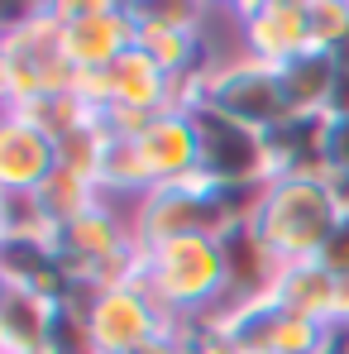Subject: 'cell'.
<instances>
[{
	"instance_id": "cell-19",
	"label": "cell",
	"mask_w": 349,
	"mask_h": 354,
	"mask_svg": "<svg viewBox=\"0 0 349 354\" xmlns=\"http://www.w3.org/2000/svg\"><path fill=\"white\" fill-rule=\"evenodd\" d=\"M39 206H44V216L53 221V225H62V221H72V216H82L86 206H96V201H106L101 192H96V182L82 173H72V168H58V173L48 177L39 192Z\"/></svg>"
},
{
	"instance_id": "cell-26",
	"label": "cell",
	"mask_w": 349,
	"mask_h": 354,
	"mask_svg": "<svg viewBox=\"0 0 349 354\" xmlns=\"http://www.w3.org/2000/svg\"><path fill=\"white\" fill-rule=\"evenodd\" d=\"M340 67H335V101H330V115H349V48L335 53Z\"/></svg>"
},
{
	"instance_id": "cell-30",
	"label": "cell",
	"mask_w": 349,
	"mask_h": 354,
	"mask_svg": "<svg viewBox=\"0 0 349 354\" xmlns=\"http://www.w3.org/2000/svg\"><path fill=\"white\" fill-rule=\"evenodd\" d=\"M134 354H177V340L163 335V340H153V345H144V350H134Z\"/></svg>"
},
{
	"instance_id": "cell-23",
	"label": "cell",
	"mask_w": 349,
	"mask_h": 354,
	"mask_svg": "<svg viewBox=\"0 0 349 354\" xmlns=\"http://www.w3.org/2000/svg\"><path fill=\"white\" fill-rule=\"evenodd\" d=\"M139 24H158V29H201V5L187 0H153V5H134Z\"/></svg>"
},
{
	"instance_id": "cell-17",
	"label": "cell",
	"mask_w": 349,
	"mask_h": 354,
	"mask_svg": "<svg viewBox=\"0 0 349 354\" xmlns=\"http://www.w3.org/2000/svg\"><path fill=\"white\" fill-rule=\"evenodd\" d=\"M48 326H53V301L5 288V297H0V354H48Z\"/></svg>"
},
{
	"instance_id": "cell-8",
	"label": "cell",
	"mask_w": 349,
	"mask_h": 354,
	"mask_svg": "<svg viewBox=\"0 0 349 354\" xmlns=\"http://www.w3.org/2000/svg\"><path fill=\"white\" fill-rule=\"evenodd\" d=\"M191 120H196V177H206L216 187H263L268 182L258 129H244L211 106H201Z\"/></svg>"
},
{
	"instance_id": "cell-7",
	"label": "cell",
	"mask_w": 349,
	"mask_h": 354,
	"mask_svg": "<svg viewBox=\"0 0 349 354\" xmlns=\"http://www.w3.org/2000/svg\"><path fill=\"white\" fill-rule=\"evenodd\" d=\"M86 326L96 354H134L163 335H173V321L163 306L144 292V283H115L101 292H86Z\"/></svg>"
},
{
	"instance_id": "cell-22",
	"label": "cell",
	"mask_w": 349,
	"mask_h": 354,
	"mask_svg": "<svg viewBox=\"0 0 349 354\" xmlns=\"http://www.w3.org/2000/svg\"><path fill=\"white\" fill-rule=\"evenodd\" d=\"M311 44L326 53L349 48V0H311Z\"/></svg>"
},
{
	"instance_id": "cell-25",
	"label": "cell",
	"mask_w": 349,
	"mask_h": 354,
	"mask_svg": "<svg viewBox=\"0 0 349 354\" xmlns=\"http://www.w3.org/2000/svg\"><path fill=\"white\" fill-rule=\"evenodd\" d=\"M326 163L330 177L349 173V115H326Z\"/></svg>"
},
{
	"instance_id": "cell-3",
	"label": "cell",
	"mask_w": 349,
	"mask_h": 354,
	"mask_svg": "<svg viewBox=\"0 0 349 354\" xmlns=\"http://www.w3.org/2000/svg\"><path fill=\"white\" fill-rule=\"evenodd\" d=\"M53 249L82 297L115 288V283H134L139 259H144L129 230V211H120L115 201H96L82 216L53 225Z\"/></svg>"
},
{
	"instance_id": "cell-6",
	"label": "cell",
	"mask_w": 349,
	"mask_h": 354,
	"mask_svg": "<svg viewBox=\"0 0 349 354\" xmlns=\"http://www.w3.org/2000/svg\"><path fill=\"white\" fill-rule=\"evenodd\" d=\"M58 24L62 44L77 72H101L115 58H124L139 44V15L134 5L115 0H58Z\"/></svg>"
},
{
	"instance_id": "cell-16",
	"label": "cell",
	"mask_w": 349,
	"mask_h": 354,
	"mask_svg": "<svg viewBox=\"0 0 349 354\" xmlns=\"http://www.w3.org/2000/svg\"><path fill=\"white\" fill-rule=\"evenodd\" d=\"M273 297H278V306L292 311V316H311V321L335 326V278L316 259L283 263L278 278H273Z\"/></svg>"
},
{
	"instance_id": "cell-18",
	"label": "cell",
	"mask_w": 349,
	"mask_h": 354,
	"mask_svg": "<svg viewBox=\"0 0 349 354\" xmlns=\"http://www.w3.org/2000/svg\"><path fill=\"white\" fill-rule=\"evenodd\" d=\"M278 321H283V306H278L273 292L220 306V326H225V335H230L234 354H273Z\"/></svg>"
},
{
	"instance_id": "cell-10",
	"label": "cell",
	"mask_w": 349,
	"mask_h": 354,
	"mask_svg": "<svg viewBox=\"0 0 349 354\" xmlns=\"http://www.w3.org/2000/svg\"><path fill=\"white\" fill-rule=\"evenodd\" d=\"M62 168V144L19 111L0 120V192H39Z\"/></svg>"
},
{
	"instance_id": "cell-20",
	"label": "cell",
	"mask_w": 349,
	"mask_h": 354,
	"mask_svg": "<svg viewBox=\"0 0 349 354\" xmlns=\"http://www.w3.org/2000/svg\"><path fill=\"white\" fill-rule=\"evenodd\" d=\"M0 206H5L0 239H10V235H53V221L44 216V206H39L34 192H0Z\"/></svg>"
},
{
	"instance_id": "cell-4",
	"label": "cell",
	"mask_w": 349,
	"mask_h": 354,
	"mask_svg": "<svg viewBox=\"0 0 349 354\" xmlns=\"http://www.w3.org/2000/svg\"><path fill=\"white\" fill-rule=\"evenodd\" d=\"M335 225H340L335 192H330V182H316V177L268 182V192H263V201L254 211V230L273 249L278 263L316 259Z\"/></svg>"
},
{
	"instance_id": "cell-27",
	"label": "cell",
	"mask_w": 349,
	"mask_h": 354,
	"mask_svg": "<svg viewBox=\"0 0 349 354\" xmlns=\"http://www.w3.org/2000/svg\"><path fill=\"white\" fill-rule=\"evenodd\" d=\"M335 326L349 330V278H335Z\"/></svg>"
},
{
	"instance_id": "cell-2",
	"label": "cell",
	"mask_w": 349,
	"mask_h": 354,
	"mask_svg": "<svg viewBox=\"0 0 349 354\" xmlns=\"http://www.w3.org/2000/svg\"><path fill=\"white\" fill-rule=\"evenodd\" d=\"M77 82H82V72L67 58L53 5H29L24 15H15L5 24V34H0V96H5V111L29 106L39 96L77 91Z\"/></svg>"
},
{
	"instance_id": "cell-14",
	"label": "cell",
	"mask_w": 349,
	"mask_h": 354,
	"mask_svg": "<svg viewBox=\"0 0 349 354\" xmlns=\"http://www.w3.org/2000/svg\"><path fill=\"white\" fill-rule=\"evenodd\" d=\"M220 254H225V292L230 301H249V297H263L273 292V278H278V259L273 249L258 239L254 221H239L220 235ZM225 301V306H230Z\"/></svg>"
},
{
	"instance_id": "cell-29",
	"label": "cell",
	"mask_w": 349,
	"mask_h": 354,
	"mask_svg": "<svg viewBox=\"0 0 349 354\" xmlns=\"http://www.w3.org/2000/svg\"><path fill=\"white\" fill-rule=\"evenodd\" d=\"M321 354H349V330H345V326L330 330V340H326V350H321Z\"/></svg>"
},
{
	"instance_id": "cell-1",
	"label": "cell",
	"mask_w": 349,
	"mask_h": 354,
	"mask_svg": "<svg viewBox=\"0 0 349 354\" xmlns=\"http://www.w3.org/2000/svg\"><path fill=\"white\" fill-rule=\"evenodd\" d=\"M139 283L144 292L163 306L168 321H191V316H216L230 292H225V254L216 235H187L168 244L139 249Z\"/></svg>"
},
{
	"instance_id": "cell-5",
	"label": "cell",
	"mask_w": 349,
	"mask_h": 354,
	"mask_svg": "<svg viewBox=\"0 0 349 354\" xmlns=\"http://www.w3.org/2000/svg\"><path fill=\"white\" fill-rule=\"evenodd\" d=\"M206 106L230 115L244 129H258V134L292 115L287 96H283V82H278V67L249 58V53L216 58L211 77H206Z\"/></svg>"
},
{
	"instance_id": "cell-9",
	"label": "cell",
	"mask_w": 349,
	"mask_h": 354,
	"mask_svg": "<svg viewBox=\"0 0 349 354\" xmlns=\"http://www.w3.org/2000/svg\"><path fill=\"white\" fill-rule=\"evenodd\" d=\"M234 19H239V39H244V53L258 62H283L301 58L311 44V0H249V5H234Z\"/></svg>"
},
{
	"instance_id": "cell-21",
	"label": "cell",
	"mask_w": 349,
	"mask_h": 354,
	"mask_svg": "<svg viewBox=\"0 0 349 354\" xmlns=\"http://www.w3.org/2000/svg\"><path fill=\"white\" fill-rule=\"evenodd\" d=\"M173 340H177V354H234L230 335H225V326H220V311H216V316L177 321Z\"/></svg>"
},
{
	"instance_id": "cell-15",
	"label": "cell",
	"mask_w": 349,
	"mask_h": 354,
	"mask_svg": "<svg viewBox=\"0 0 349 354\" xmlns=\"http://www.w3.org/2000/svg\"><path fill=\"white\" fill-rule=\"evenodd\" d=\"M335 67H340V58L326 53V48H306L301 58L278 67V82H283V96H287L292 115H330Z\"/></svg>"
},
{
	"instance_id": "cell-11",
	"label": "cell",
	"mask_w": 349,
	"mask_h": 354,
	"mask_svg": "<svg viewBox=\"0 0 349 354\" xmlns=\"http://www.w3.org/2000/svg\"><path fill=\"white\" fill-rule=\"evenodd\" d=\"M263 158H268V182H330L326 163V115H287L273 129H263Z\"/></svg>"
},
{
	"instance_id": "cell-24",
	"label": "cell",
	"mask_w": 349,
	"mask_h": 354,
	"mask_svg": "<svg viewBox=\"0 0 349 354\" xmlns=\"http://www.w3.org/2000/svg\"><path fill=\"white\" fill-rule=\"evenodd\" d=\"M316 263H321L330 278H349V221H345V216H340V225L330 230L326 249L316 254Z\"/></svg>"
},
{
	"instance_id": "cell-13",
	"label": "cell",
	"mask_w": 349,
	"mask_h": 354,
	"mask_svg": "<svg viewBox=\"0 0 349 354\" xmlns=\"http://www.w3.org/2000/svg\"><path fill=\"white\" fill-rule=\"evenodd\" d=\"M0 278L5 288L15 292H34L44 301H62V297H77L67 268H62L53 235H10L0 239Z\"/></svg>"
},
{
	"instance_id": "cell-28",
	"label": "cell",
	"mask_w": 349,
	"mask_h": 354,
	"mask_svg": "<svg viewBox=\"0 0 349 354\" xmlns=\"http://www.w3.org/2000/svg\"><path fill=\"white\" fill-rule=\"evenodd\" d=\"M330 192H335V206H340V216L349 221V173H335V177H330Z\"/></svg>"
},
{
	"instance_id": "cell-12",
	"label": "cell",
	"mask_w": 349,
	"mask_h": 354,
	"mask_svg": "<svg viewBox=\"0 0 349 354\" xmlns=\"http://www.w3.org/2000/svg\"><path fill=\"white\" fill-rule=\"evenodd\" d=\"M129 139H134V153H139L149 187L196 177V120L187 111H163Z\"/></svg>"
}]
</instances>
